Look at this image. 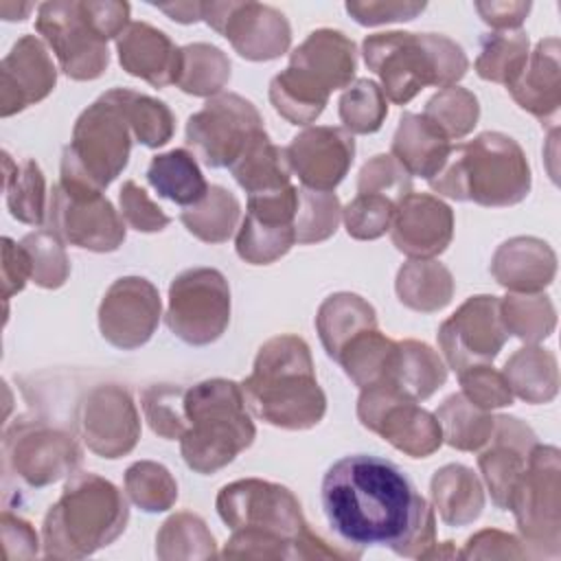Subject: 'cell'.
<instances>
[{
	"label": "cell",
	"instance_id": "obj_35",
	"mask_svg": "<svg viewBox=\"0 0 561 561\" xmlns=\"http://www.w3.org/2000/svg\"><path fill=\"white\" fill-rule=\"evenodd\" d=\"M394 289L405 307L432 313L451 300L454 278L451 272L434 259H412L399 270Z\"/></svg>",
	"mask_w": 561,
	"mask_h": 561
},
{
	"label": "cell",
	"instance_id": "obj_55",
	"mask_svg": "<svg viewBox=\"0 0 561 561\" xmlns=\"http://www.w3.org/2000/svg\"><path fill=\"white\" fill-rule=\"evenodd\" d=\"M221 557L230 559H291V541L252 528L232 530V537L226 541Z\"/></svg>",
	"mask_w": 561,
	"mask_h": 561
},
{
	"label": "cell",
	"instance_id": "obj_6",
	"mask_svg": "<svg viewBox=\"0 0 561 561\" xmlns=\"http://www.w3.org/2000/svg\"><path fill=\"white\" fill-rule=\"evenodd\" d=\"M186 432L180 454L195 473H215L254 443L256 430L250 419L241 383L232 379H204L184 394Z\"/></svg>",
	"mask_w": 561,
	"mask_h": 561
},
{
	"label": "cell",
	"instance_id": "obj_16",
	"mask_svg": "<svg viewBox=\"0 0 561 561\" xmlns=\"http://www.w3.org/2000/svg\"><path fill=\"white\" fill-rule=\"evenodd\" d=\"M217 513L232 530L252 528L280 535L294 543L307 526L296 495L276 482L245 478L226 484L217 495Z\"/></svg>",
	"mask_w": 561,
	"mask_h": 561
},
{
	"label": "cell",
	"instance_id": "obj_38",
	"mask_svg": "<svg viewBox=\"0 0 561 561\" xmlns=\"http://www.w3.org/2000/svg\"><path fill=\"white\" fill-rule=\"evenodd\" d=\"M105 94L121 107L134 138L140 145L156 149L171 140L175 118L162 101L127 88H112Z\"/></svg>",
	"mask_w": 561,
	"mask_h": 561
},
{
	"label": "cell",
	"instance_id": "obj_13",
	"mask_svg": "<svg viewBox=\"0 0 561 561\" xmlns=\"http://www.w3.org/2000/svg\"><path fill=\"white\" fill-rule=\"evenodd\" d=\"M259 131H263L259 110L241 94L219 92L188 116L186 145L206 167L230 169Z\"/></svg>",
	"mask_w": 561,
	"mask_h": 561
},
{
	"label": "cell",
	"instance_id": "obj_43",
	"mask_svg": "<svg viewBox=\"0 0 561 561\" xmlns=\"http://www.w3.org/2000/svg\"><path fill=\"white\" fill-rule=\"evenodd\" d=\"M294 243H296L294 224L267 221V219L254 217L252 213H245L234 239L237 254L252 265L274 263L276 259L285 256Z\"/></svg>",
	"mask_w": 561,
	"mask_h": 561
},
{
	"label": "cell",
	"instance_id": "obj_42",
	"mask_svg": "<svg viewBox=\"0 0 561 561\" xmlns=\"http://www.w3.org/2000/svg\"><path fill=\"white\" fill-rule=\"evenodd\" d=\"M230 79L228 57L213 44L182 46V70L178 88L193 96H215Z\"/></svg>",
	"mask_w": 561,
	"mask_h": 561
},
{
	"label": "cell",
	"instance_id": "obj_17",
	"mask_svg": "<svg viewBox=\"0 0 561 561\" xmlns=\"http://www.w3.org/2000/svg\"><path fill=\"white\" fill-rule=\"evenodd\" d=\"M438 346L456 373L491 364L508 340L497 296H471L438 327Z\"/></svg>",
	"mask_w": 561,
	"mask_h": 561
},
{
	"label": "cell",
	"instance_id": "obj_46",
	"mask_svg": "<svg viewBox=\"0 0 561 561\" xmlns=\"http://www.w3.org/2000/svg\"><path fill=\"white\" fill-rule=\"evenodd\" d=\"M125 493L140 511L162 513L175 504L178 482L164 465L140 460L125 471Z\"/></svg>",
	"mask_w": 561,
	"mask_h": 561
},
{
	"label": "cell",
	"instance_id": "obj_4",
	"mask_svg": "<svg viewBox=\"0 0 561 561\" xmlns=\"http://www.w3.org/2000/svg\"><path fill=\"white\" fill-rule=\"evenodd\" d=\"M127 519V500L110 480L96 473H72L44 517V557H90L123 535Z\"/></svg>",
	"mask_w": 561,
	"mask_h": 561
},
{
	"label": "cell",
	"instance_id": "obj_57",
	"mask_svg": "<svg viewBox=\"0 0 561 561\" xmlns=\"http://www.w3.org/2000/svg\"><path fill=\"white\" fill-rule=\"evenodd\" d=\"M465 559H524L528 550L515 535L486 528L467 539L465 548L458 552Z\"/></svg>",
	"mask_w": 561,
	"mask_h": 561
},
{
	"label": "cell",
	"instance_id": "obj_50",
	"mask_svg": "<svg viewBox=\"0 0 561 561\" xmlns=\"http://www.w3.org/2000/svg\"><path fill=\"white\" fill-rule=\"evenodd\" d=\"M184 394L186 388L178 383H153L142 390L140 405L145 419L153 434L167 440H180L186 432V414H184Z\"/></svg>",
	"mask_w": 561,
	"mask_h": 561
},
{
	"label": "cell",
	"instance_id": "obj_18",
	"mask_svg": "<svg viewBox=\"0 0 561 561\" xmlns=\"http://www.w3.org/2000/svg\"><path fill=\"white\" fill-rule=\"evenodd\" d=\"M202 20L224 35L250 61L280 57L291 42L289 22L280 11L259 2H204Z\"/></svg>",
	"mask_w": 561,
	"mask_h": 561
},
{
	"label": "cell",
	"instance_id": "obj_14",
	"mask_svg": "<svg viewBox=\"0 0 561 561\" xmlns=\"http://www.w3.org/2000/svg\"><path fill=\"white\" fill-rule=\"evenodd\" d=\"M48 228L66 243L114 252L125 241V219L103 191L59 180L48 197Z\"/></svg>",
	"mask_w": 561,
	"mask_h": 561
},
{
	"label": "cell",
	"instance_id": "obj_2",
	"mask_svg": "<svg viewBox=\"0 0 561 561\" xmlns=\"http://www.w3.org/2000/svg\"><path fill=\"white\" fill-rule=\"evenodd\" d=\"M241 390L248 410L274 427L309 430L327 412L311 351L302 337L291 333L270 337L259 348Z\"/></svg>",
	"mask_w": 561,
	"mask_h": 561
},
{
	"label": "cell",
	"instance_id": "obj_49",
	"mask_svg": "<svg viewBox=\"0 0 561 561\" xmlns=\"http://www.w3.org/2000/svg\"><path fill=\"white\" fill-rule=\"evenodd\" d=\"M386 114V96L370 79H355L340 96V121L348 134L377 131Z\"/></svg>",
	"mask_w": 561,
	"mask_h": 561
},
{
	"label": "cell",
	"instance_id": "obj_31",
	"mask_svg": "<svg viewBox=\"0 0 561 561\" xmlns=\"http://www.w3.org/2000/svg\"><path fill=\"white\" fill-rule=\"evenodd\" d=\"M316 329L327 355L335 359L351 337L366 329H377V313L362 296L340 291L320 305Z\"/></svg>",
	"mask_w": 561,
	"mask_h": 561
},
{
	"label": "cell",
	"instance_id": "obj_62",
	"mask_svg": "<svg viewBox=\"0 0 561 561\" xmlns=\"http://www.w3.org/2000/svg\"><path fill=\"white\" fill-rule=\"evenodd\" d=\"M476 11L497 31H517L530 11V2H476Z\"/></svg>",
	"mask_w": 561,
	"mask_h": 561
},
{
	"label": "cell",
	"instance_id": "obj_61",
	"mask_svg": "<svg viewBox=\"0 0 561 561\" xmlns=\"http://www.w3.org/2000/svg\"><path fill=\"white\" fill-rule=\"evenodd\" d=\"M0 530H2V543H4L7 559H31L37 554L39 541H37L33 526L26 519L13 515L9 508L2 511Z\"/></svg>",
	"mask_w": 561,
	"mask_h": 561
},
{
	"label": "cell",
	"instance_id": "obj_22",
	"mask_svg": "<svg viewBox=\"0 0 561 561\" xmlns=\"http://www.w3.org/2000/svg\"><path fill=\"white\" fill-rule=\"evenodd\" d=\"M454 237L451 208L430 193H408L394 208L390 239L410 259L443 254Z\"/></svg>",
	"mask_w": 561,
	"mask_h": 561
},
{
	"label": "cell",
	"instance_id": "obj_25",
	"mask_svg": "<svg viewBox=\"0 0 561 561\" xmlns=\"http://www.w3.org/2000/svg\"><path fill=\"white\" fill-rule=\"evenodd\" d=\"M116 50L123 70L129 75L145 79L153 88L178 85L182 48L160 28L147 22H131L116 39Z\"/></svg>",
	"mask_w": 561,
	"mask_h": 561
},
{
	"label": "cell",
	"instance_id": "obj_37",
	"mask_svg": "<svg viewBox=\"0 0 561 561\" xmlns=\"http://www.w3.org/2000/svg\"><path fill=\"white\" fill-rule=\"evenodd\" d=\"M2 164H4L7 206L11 210V217L28 226H42L48 215V208H46V182L39 164L31 158L22 162H13L7 151L2 153Z\"/></svg>",
	"mask_w": 561,
	"mask_h": 561
},
{
	"label": "cell",
	"instance_id": "obj_15",
	"mask_svg": "<svg viewBox=\"0 0 561 561\" xmlns=\"http://www.w3.org/2000/svg\"><path fill=\"white\" fill-rule=\"evenodd\" d=\"M35 28L70 79L92 81L105 72L110 64L107 42L92 28L81 2L53 0L39 4Z\"/></svg>",
	"mask_w": 561,
	"mask_h": 561
},
{
	"label": "cell",
	"instance_id": "obj_54",
	"mask_svg": "<svg viewBox=\"0 0 561 561\" xmlns=\"http://www.w3.org/2000/svg\"><path fill=\"white\" fill-rule=\"evenodd\" d=\"M458 379L462 386V394L480 410H495L513 403L508 381L491 364L471 366L458 373Z\"/></svg>",
	"mask_w": 561,
	"mask_h": 561
},
{
	"label": "cell",
	"instance_id": "obj_36",
	"mask_svg": "<svg viewBox=\"0 0 561 561\" xmlns=\"http://www.w3.org/2000/svg\"><path fill=\"white\" fill-rule=\"evenodd\" d=\"M394 353V340L386 337L379 329H366L342 346L335 362L357 388H368L390 377Z\"/></svg>",
	"mask_w": 561,
	"mask_h": 561
},
{
	"label": "cell",
	"instance_id": "obj_12",
	"mask_svg": "<svg viewBox=\"0 0 561 561\" xmlns=\"http://www.w3.org/2000/svg\"><path fill=\"white\" fill-rule=\"evenodd\" d=\"M357 419L366 430L379 434L410 458H427L443 445L436 414L423 410L419 401L388 381L362 388Z\"/></svg>",
	"mask_w": 561,
	"mask_h": 561
},
{
	"label": "cell",
	"instance_id": "obj_10",
	"mask_svg": "<svg viewBox=\"0 0 561 561\" xmlns=\"http://www.w3.org/2000/svg\"><path fill=\"white\" fill-rule=\"evenodd\" d=\"M169 331L191 346L213 344L230 324V287L215 267H191L169 285Z\"/></svg>",
	"mask_w": 561,
	"mask_h": 561
},
{
	"label": "cell",
	"instance_id": "obj_52",
	"mask_svg": "<svg viewBox=\"0 0 561 561\" xmlns=\"http://www.w3.org/2000/svg\"><path fill=\"white\" fill-rule=\"evenodd\" d=\"M394 208L397 204L383 195L357 193L342 210L346 232L353 239H377L390 230Z\"/></svg>",
	"mask_w": 561,
	"mask_h": 561
},
{
	"label": "cell",
	"instance_id": "obj_34",
	"mask_svg": "<svg viewBox=\"0 0 561 561\" xmlns=\"http://www.w3.org/2000/svg\"><path fill=\"white\" fill-rule=\"evenodd\" d=\"M502 375L508 381L513 397H519L526 403H548L557 394V359L548 348L537 344H526L515 351L506 359Z\"/></svg>",
	"mask_w": 561,
	"mask_h": 561
},
{
	"label": "cell",
	"instance_id": "obj_48",
	"mask_svg": "<svg viewBox=\"0 0 561 561\" xmlns=\"http://www.w3.org/2000/svg\"><path fill=\"white\" fill-rule=\"evenodd\" d=\"M423 116L434 123L449 140H460L467 136L480 116V105L473 92L449 85L438 90L425 105Z\"/></svg>",
	"mask_w": 561,
	"mask_h": 561
},
{
	"label": "cell",
	"instance_id": "obj_30",
	"mask_svg": "<svg viewBox=\"0 0 561 561\" xmlns=\"http://www.w3.org/2000/svg\"><path fill=\"white\" fill-rule=\"evenodd\" d=\"M147 182L160 197L184 208L195 206L208 193L199 164L188 149H171L153 156L147 167Z\"/></svg>",
	"mask_w": 561,
	"mask_h": 561
},
{
	"label": "cell",
	"instance_id": "obj_33",
	"mask_svg": "<svg viewBox=\"0 0 561 561\" xmlns=\"http://www.w3.org/2000/svg\"><path fill=\"white\" fill-rule=\"evenodd\" d=\"M232 178L248 195L259 193H272L289 186L291 169L285 158V149L274 145L270 136L259 131L245 151L239 156V160L230 167Z\"/></svg>",
	"mask_w": 561,
	"mask_h": 561
},
{
	"label": "cell",
	"instance_id": "obj_28",
	"mask_svg": "<svg viewBox=\"0 0 561 561\" xmlns=\"http://www.w3.org/2000/svg\"><path fill=\"white\" fill-rule=\"evenodd\" d=\"M451 140L423 114L405 112L392 136L390 156L410 173L432 180L445 164Z\"/></svg>",
	"mask_w": 561,
	"mask_h": 561
},
{
	"label": "cell",
	"instance_id": "obj_59",
	"mask_svg": "<svg viewBox=\"0 0 561 561\" xmlns=\"http://www.w3.org/2000/svg\"><path fill=\"white\" fill-rule=\"evenodd\" d=\"M33 276L31 256L22 243L13 239H2V298L9 300L13 294L22 291L26 280Z\"/></svg>",
	"mask_w": 561,
	"mask_h": 561
},
{
	"label": "cell",
	"instance_id": "obj_9",
	"mask_svg": "<svg viewBox=\"0 0 561 561\" xmlns=\"http://www.w3.org/2000/svg\"><path fill=\"white\" fill-rule=\"evenodd\" d=\"M508 511L517 519L524 543L537 548L535 554L559 557L561 552V458L552 445L530 449L519 476Z\"/></svg>",
	"mask_w": 561,
	"mask_h": 561
},
{
	"label": "cell",
	"instance_id": "obj_41",
	"mask_svg": "<svg viewBox=\"0 0 561 561\" xmlns=\"http://www.w3.org/2000/svg\"><path fill=\"white\" fill-rule=\"evenodd\" d=\"M528 59V35L524 31H493L482 35L476 72L484 81L511 85Z\"/></svg>",
	"mask_w": 561,
	"mask_h": 561
},
{
	"label": "cell",
	"instance_id": "obj_51",
	"mask_svg": "<svg viewBox=\"0 0 561 561\" xmlns=\"http://www.w3.org/2000/svg\"><path fill=\"white\" fill-rule=\"evenodd\" d=\"M24 250L31 256L33 283L46 289H57L66 283L70 274V263L64 250V241L48 228L28 232L22 241Z\"/></svg>",
	"mask_w": 561,
	"mask_h": 561
},
{
	"label": "cell",
	"instance_id": "obj_47",
	"mask_svg": "<svg viewBox=\"0 0 561 561\" xmlns=\"http://www.w3.org/2000/svg\"><path fill=\"white\" fill-rule=\"evenodd\" d=\"M342 219L340 199L333 191L298 188V208L294 217L296 243H318L335 234Z\"/></svg>",
	"mask_w": 561,
	"mask_h": 561
},
{
	"label": "cell",
	"instance_id": "obj_27",
	"mask_svg": "<svg viewBox=\"0 0 561 561\" xmlns=\"http://www.w3.org/2000/svg\"><path fill=\"white\" fill-rule=\"evenodd\" d=\"M515 103L537 116L541 123H550L559 114L561 105V66H559V39H541L533 53H528L526 66L519 77L508 85Z\"/></svg>",
	"mask_w": 561,
	"mask_h": 561
},
{
	"label": "cell",
	"instance_id": "obj_7",
	"mask_svg": "<svg viewBox=\"0 0 561 561\" xmlns=\"http://www.w3.org/2000/svg\"><path fill=\"white\" fill-rule=\"evenodd\" d=\"M355 44L342 31L318 28L291 53L289 66L270 81L274 110L294 125L313 123L333 90L355 77Z\"/></svg>",
	"mask_w": 561,
	"mask_h": 561
},
{
	"label": "cell",
	"instance_id": "obj_63",
	"mask_svg": "<svg viewBox=\"0 0 561 561\" xmlns=\"http://www.w3.org/2000/svg\"><path fill=\"white\" fill-rule=\"evenodd\" d=\"M158 9L162 13H167L171 20L182 22V24H191L202 20V9L204 2H175V4H158Z\"/></svg>",
	"mask_w": 561,
	"mask_h": 561
},
{
	"label": "cell",
	"instance_id": "obj_24",
	"mask_svg": "<svg viewBox=\"0 0 561 561\" xmlns=\"http://www.w3.org/2000/svg\"><path fill=\"white\" fill-rule=\"evenodd\" d=\"M535 445L537 436L524 421L506 414L495 416L493 434L478 456V467L497 508L508 511L513 489Z\"/></svg>",
	"mask_w": 561,
	"mask_h": 561
},
{
	"label": "cell",
	"instance_id": "obj_32",
	"mask_svg": "<svg viewBox=\"0 0 561 561\" xmlns=\"http://www.w3.org/2000/svg\"><path fill=\"white\" fill-rule=\"evenodd\" d=\"M386 381L410 399L425 401L447 381V368L438 353L425 342L403 340L397 342L392 370Z\"/></svg>",
	"mask_w": 561,
	"mask_h": 561
},
{
	"label": "cell",
	"instance_id": "obj_21",
	"mask_svg": "<svg viewBox=\"0 0 561 561\" xmlns=\"http://www.w3.org/2000/svg\"><path fill=\"white\" fill-rule=\"evenodd\" d=\"M285 158L305 188L333 191L353 164L355 140L344 127L316 125L291 138Z\"/></svg>",
	"mask_w": 561,
	"mask_h": 561
},
{
	"label": "cell",
	"instance_id": "obj_26",
	"mask_svg": "<svg viewBox=\"0 0 561 561\" xmlns=\"http://www.w3.org/2000/svg\"><path fill=\"white\" fill-rule=\"evenodd\" d=\"M557 256L552 248L535 237L504 241L491 261L493 278L511 294H541L554 278Z\"/></svg>",
	"mask_w": 561,
	"mask_h": 561
},
{
	"label": "cell",
	"instance_id": "obj_39",
	"mask_svg": "<svg viewBox=\"0 0 561 561\" xmlns=\"http://www.w3.org/2000/svg\"><path fill=\"white\" fill-rule=\"evenodd\" d=\"M436 419L443 430V440L460 451L482 449L495 427V416L473 405L462 392L447 397L438 405Z\"/></svg>",
	"mask_w": 561,
	"mask_h": 561
},
{
	"label": "cell",
	"instance_id": "obj_29",
	"mask_svg": "<svg viewBox=\"0 0 561 561\" xmlns=\"http://www.w3.org/2000/svg\"><path fill=\"white\" fill-rule=\"evenodd\" d=\"M434 511L447 526H467L484 508V491L478 476L465 465L440 467L430 482Z\"/></svg>",
	"mask_w": 561,
	"mask_h": 561
},
{
	"label": "cell",
	"instance_id": "obj_1",
	"mask_svg": "<svg viewBox=\"0 0 561 561\" xmlns=\"http://www.w3.org/2000/svg\"><path fill=\"white\" fill-rule=\"evenodd\" d=\"M331 530L351 548L388 546L423 559L436 543V515L399 465L375 454L335 460L320 484Z\"/></svg>",
	"mask_w": 561,
	"mask_h": 561
},
{
	"label": "cell",
	"instance_id": "obj_58",
	"mask_svg": "<svg viewBox=\"0 0 561 561\" xmlns=\"http://www.w3.org/2000/svg\"><path fill=\"white\" fill-rule=\"evenodd\" d=\"M344 9L357 24L377 26L414 20L425 9V2H346Z\"/></svg>",
	"mask_w": 561,
	"mask_h": 561
},
{
	"label": "cell",
	"instance_id": "obj_11",
	"mask_svg": "<svg viewBox=\"0 0 561 561\" xmlns=\"http://www.w3.org/2000/svg\"><path fill=\"white\" fill-rule=\"evenodd\" d=\"M2 460L7 471H13L28 486L42 489L79 469L81 447L72 434L42 419L20 416L4 427Z\"/></svg>",
	"mask_w": 561,
	"mask_h": 561
},
{
	"label": "cell",
	"instance_id": "obj_53",
	"mask_svg": "<svg viewBox=\"0 0 561 561\" xmlns=\"http://www.w3.org/2000/svg\"><path fill=\"white\" fill-rule=\"evenodd\" d=\"M357 193L383 195L399 204L408 193H412V175L392 156L379 153L359 169Z\"/></svg>",
	"mask_w": 561,
	"mask_h": 561
},
{
	"label": "cell",
	"instance_id": "obj_56",
	"mask_svg": "<svg viewBox=\"0 0 561 561\" xmlns=\"http://www.w3.org/2000/svg\"><path fill=\"white\" fill-rule=\"evenodd\" d=\"M121 217L138 232H160L169 226L171 217L149 199L145 188H140L134 180H127L118 195Z\"/></svg>",
	"mask_w": 561,
	"mask_h": 561
},
{
	"label": "cell",
	"instance_id": "obj_3",
	"mask_svg": "<svg viewBox=\"0 0 561 561\" xmlns=\"http://www.w3.org/2000/svg\"><path fill=\"white\" fill-rule=\"evenodd\" d=\"M438 195L480 206H513L530 191L524 149L502 131H482L449 149L440 171L427 180Z\"/></svg>",
	"mask_w": 561,
	"mask_h": 561
},
{
	"label": "cell",
	"instance_id": "obj_8",
	"mask_svg": "<svg viewBox=\"0 0 561 561\" xmlns=\"http://www.w3.org/2000/svg\"><path fill=\"white\" fill-rule=\"evenodd\" d=\"M131 138L121 107L103 92L72 127V138L61 153L59 180L105 191L127 167Z\"/></svg>",
	"mask_w": 561,
	"mask_h": 561
},
{
	"label": "cell",
	"instance_id": "obj_23",
	"mask_svg": "<svg viewBox=\"0 0 561 561\" xmlns=\"http://www.w3.org/2000/svg\"><path fill=\"white\" fill-rule=\"evenodd\" d=\"M57 83L55 64L35 35H22L0 64V114L7 118L46 99Z\"/></svg>",
	"mask_w": 561,
	"mask_h": 561
},
{
	"label": "cell",
	"instance_id": "obj_60",
	"mask_svg": "<svg viewBox=\"0 0 561 561\" xmlns=\"http://www.w3.org/2000/svg\"><path fill=\"white\" fill-rule=\"evenodd\" d=\"M83 13L92 28L107 42L112 37H121V33L131 24L129 22V4L127 2H81Z\"/></svg>",
	"mask_w": 561,
	"mask_h": 561
},
{
	"label": "cell",
	"instance_id": "obj_5",
	"mask_svg": "<svg viewBox=\"0 0 561 561\" xmlns=\"http://www.w3.org/2000/svg\"><path fill=\"white\" fill-rule=\"evenodd\" d=\"M362 55L379 77L383 96L397 105L410 103L427 85H456L469 68L465 50L438 33H375L362 42Z\"/></svg>",
	"mask_w": 561,
	"mask_h": 561
},
{
	"label": "cell",
	"instance_id": "obj_44",
	"mask_svg": "<svg viewBox=\"0 0 561 561\" xmlns=\"http://www.w3.org/2000/svg\"><path fill=\"white\" fill-rule=\"evenodd\" d=\"M502 322L515 337L526 344L546 340L557 324L554 307L546 294H508L500 298Z\"/></svg>",
	"mask_w": 561,
	"mask_h": 561
},
{
	"label": "cell",
	"instance_id": "obj_20",
	"mask_svg": "<svg viewBox=\"0 0 561 561\" xmlns=\"http://www.w3.org/2000/svg\"><path fill=\"white\" fill-rule=\"evenodd\" d=\"M160 311V294L151 280L142 276L116 278L99 305L101 335L121 351L140 348L156 333Z\"/></svg>",
	"mask_w": 561,
	"mask_h": 561
},
{
	"label": "cell",
	"instance_id": "obj_40",
	"mask_svg": "<svg viewBox=\"0 0 561 561\" xmlns=\"http://www.w3.org/2000/svg\"><path fill=\"white\" fill-rule=\"evenodd\" d=\"M241 215L239 199L224 186H208V193L195 206L180 213L184 228L206 243H224L232 237Z\"/></svg>",
	"mask_w": 561,
	"mask_h": 561
},
{
	"label": "cell",
	"instance_id": "obj_45",
	"mask_svg": "<svg viewBox=\"0 0 561 561\" xmlns=\"http://www.w3.org/2000/svg\"><path fill=\"white\" fill-rule=\"evenodd\" d=\"M156 554L160 559H208L217 554L215 537L202 517L186 511L175 513L156 537Z\"/></svg>",
	"mask_w": 561,
	"mask_h": 561
},
{
	"label": "cell",
	"instance_id": "obj_19",
	"mask_svg": "<svg viewBox=\"0 0 561 561\" xmlns=\"http://www.w3.org/2000/svg\"><path fill=\"white\" fill-rule=\"evenodd\" d=\"M77 427L88 449L101 458H121L140 438V416L134 399L116 383L96 386L81 399Z\"/></svg>",
	"mask_w": 561,
	"mask_h": 561
}]
</instances>
